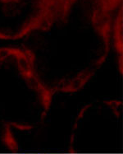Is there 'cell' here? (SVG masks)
<instances>
[{"label":"cell","instance_id":"cell-1","mask_svg":"<svg viewBox=\"0 0 123 154\" xmlns=\"http://www.w3.org/2000/svg\"><path fill=\"white\" fill-rule=\"evenodd\" d=\"M122 35V0H63L44 24L25 37L37 75L53 93L81 90Z\"/></svg>","mask_w":123,"mask_h":154},{"label":"cell","instance_id":"cell-2","mask_svg":"<svg viewBox=\"0 0 123 154\" xmlns=\"http://www.w3.org/2000/svg\"><path fill=\"white\" fill-rule=\"evenodd\" d=\"M54 94L37 75L31 55L23 48H0V132L31 131L42 125Z\"/></svg>","mask_w":123,"mask_h":154},{"label":"cell","instance_id":"cell-3","mask_svg":"<svg viewBox=\"0 0 123 154\" xmlns=\"http://www.w3.org/2000/svg\"><path fill=\"white\" fill-rule=\"evenodd\" d=\"M63 0H0V40L27 37L47 22Z\"/></svg>","mask_w":123,"mask_h":154}]
</instances>
